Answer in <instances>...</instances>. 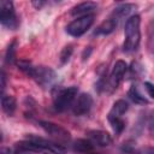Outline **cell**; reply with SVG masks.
Returning <instances> with one entry per match:
<instances>
[{
	"label": "cell",
	"mask_w": 154,
	"mask_h": 154,
	"mask_svg": "<svg viewBox=\"0 0 154 154\" xmlns=\"http://www.w3.org/2000/svg\"><path fill=\"white\" fill-rule=\"evenodd\" d=\"M140 24H141V18L138 14H132L126 19L124 25V34H125V41L123 46L124 52L131 53L138 48L140 38H141Z\"/></svg>",
	"instance_id": "obj_1"
},
{
	"label": "cell",
	"mask_w": 154,
	"mask_h": 154,
	"mask_svg": "<svg viewBox=\"0 0 154 154\" xmlns=\"http://www.w3.org/2000/svg\"><path fill=\"white\" fill-rule=\"evenodd\" d=\"M78 93L77 87L60 88L55 91L53 96V107L57 112H63L67 109L71 105H73L75 97Z\"/></svg>",
	"instance_id": "obj_2"
},
{
	"label": "cell",
	"mask_w": 154,
	"mask_h": 154,
	"mask_svg": "<svg viewBox=\"0 0 154 154\" xmlns=\"http://www.w3.org/2000/svg\"><path fill=\"white\" fill-rule=\"evenodd\" d=\"M40 126L46 131V134H48L53 141L60 143V144H64L66 142L70 141V132L64 129L63 126L55 124V123H52V122H47V120H40L38 122Z\"/></svg>",
	"instance_id": "obj_3"
},
{
	"label": "cell",
	"mask_w": 154,
	"mask_h": 154,
	"mask_svg": "<svg viewBox=\"0 0 154 154\" xmlns=\"http://www.w3.org/2000/svg\"><path fill=\"white\" fill-rule=\"evenodd\" d=\"M93 23H94L93 14L77 17L66 26V32L73 37H79L89 30V28L93 25Z\"/></svg>",
	"instance_id": "obj_4"
},
{
	"label": "cell",
	"mask_w": 154,
	"mask_h": 154,
	"mask_svg": "<svg viewBox=\"0 0 154 154\" xmlns=\"http://www.w3.org/2000/svg\"><path fill=\"white\" fill-rule=\"evenodd\" d=\"M0 22L7 29L13 30L18 26V19H17L13 4L8 0L0 1Z\"/></svg>",
	"instance_id": "obj_5"
},
{
	"label": "cell",
	"mask_w": 154,
	"mask_h": 154,
	"mask_svg": "<svg viewBox=\"0 0 154 154\" xmlns=\"http://www.w3.org/2000/svg\"><path fill=\"white\" fill-rule=\"evenodd\" d=\"M26 138L31 140L37 147L38 149L42 150H48L49 153L53 154H66V147L64 144H60L53 140H47V138H42V137H37L34 135H29Z\"/></svg>",
	"instance_id": "obj_6"
},
{
	"label": "cell",
	"mask_w": 154,
	"mask_h": 154,
	"mask_svg": "<svg viewBox=\"0 0 154 154\" xmlns=\"http://www.w3.org/2000/svg\"><path fill=\"white\" fill-rule=\"evenodd\" d=\"M31 78H34L42 87H48V85H52L54 83V81L57 79V75L49 67H45V66H37L36 67L35 66V70H34Z\"/></svg>",
	"instance_id": "obj_7"
},
{
	"label": "cell",
	"mask_w": 154,
	"mask_h": 154,
	"mask_svg": "<svg viewBox=\"0 0 154 154\" xmlns=\"http://www.w3.org/2000/svg\"><path fill=\"white\" fill-rule=\"evenodd\" d=\"M126 70H128V65L124 60L116 61V64L112 69V72L109 75V78H108V87L111 88V90H114L118 88V85L122 82Z\"/></svg>",
	"instance_id": "obj_8"
},
{
	"label": "cell",
	"mask_w": 154,
	"mask_h": 154,
	"mask_svg": "<svg viewBox=\"0 0 154 154\" xmlns=\"http://www.w3.org/2000/svg\"><path fill=\"white\" fill-rule=\"evenodd\" d=\"M91 106H93L91 96L87 93H82L75 100V102L72 105V112L75 116H84L90 111Z\"/></svg>",
	"instance_id": "obj_9"
},
{
	"label": "cell",
	"mask_w": 154,
	"mask_h": 154,
	"mask_svg": "<svg viewBox=\"0 0 154 154\" xmlns=\"http://www.w3.org/2000/svg\"><path fill=\"white\" fill-rule=\"evenodd\" d=\"M88 140L91 141L94 146L107 147L112 143V137L107 131L102 130H90L88 131Z\"/></svg>",
	"instance_id": "obj_10"
},
{
	"label": "cell",
	"mask_w": 154,
	"mask_h": 154,
	"mask_svg": "<svg viewBox=\"0 0 154 154\" xmlns=\"http://www.w3.org/2000/svg\"><path fill=\"white\" fill-rule=\"evenodd\" d=\"M73 150L77 154H102L95 152V146L91 143L90 140L78 138L73 143Z\"/></svg>",
	"instance_id": "obj_11"
},
{
	"label": "cell",
	"mask_w": 154,
	"mask_h": 154,
	"mask_svg": "<svg viewBox=\"0 0 154 154\" xmlns=\"http://www.w3.org/2000/svg\"><path fill=\"white\" fill-rule=\"evenodd\" d=\"M96 4L93 1H85V2H81L78 5H76L75 7L71 8V14L72 16H87L90 14V12H93L94 10H96Z\"/></svg>",
	"instance_id": "obj_12"
},
{
	"label": "cell",
	"mask_w": 154,
	"mask_h": 154,
	"mask_svg": "<svg viewBox=\"0 0 154 154\" xmlns=\"http://www.w3.org/2000/svg\"><path fill=\"white\" fill-rule=\"evenodd\" d=\"M134 8H135V6H134L132 4H122V5L117 6V7L113 10L111 17L114 18L117 22H119L120 19L128 17V16L131 13V11H132Z\"/></svg>",
	"instance_id": "obj_13"
},
{
	"label": "cell",
	"mask_w": 154,
	"mask_h": 154,
	"mask_svg": "<svg viewBox=\"0 0 154 154\" xmlns=\"http://www.w3.org/2000/svg\"><path fill=\"white\" fill-rule=\"evenodd\" d=\"M117 25H118V22L114 18L109 17L108 19H106L105 22H102L97 26V29L95 30L94 34L95 35H108V34H111L117 28Z\"/></svg>",
	"instance_id": "obj_14"
},
{
	"label": "cell",
	"mask_w": 154,
	"mask_h": 154,
	"mask_svg": "<svg viewBox=\"0 0 154 154\" xmlns=\"http://www.w3.org/2000/svg\"><path fill=\"white\" fill-rule=\"evenodd\" d=\"M1 108L7 116H12L17 108L16 99L11 95H2L1 97Z\"/></svg>",
	"instance_id": "obj_15"
},
{
	"label": "cell",
	"mask_w": 154,
	"mask_h": 154,
	"mask_svg": "<svg viewBox=\"0 0 154 154\" xmlns=\"http://www.w3.org/2000/svg\"><path fill=\"white\" fill-rule=\"evenodd\" d=\"M129 105L125 100H118L113 103L111 111H109V116H114V117H122L123 114H125V112L128 111Z\"/></svg>",
	"instance_id": "obj_16"
},
{
	"label": "cell",
	"mask_w": 154,
	"mask_h": 154,
	"mask_svg": "<svg viewBox=\"0 0 154 154\" xmlns=\"http://www.w3.org/2000/svg\"><path fill=\"white\" fill-rule=\"evenodd\" d=\"M128 96L130 97V100L132 101V102H135V103H137V105H144V103H148V100L138 91V89L135 87V85H132L130 89H129V91H128Z\"/></svg>",
	"instance_id": "obj_17"
},
{
	"label": "cell",
	"mask_w": 154,
	"mask_h": 154,
	"mask_svg": "<svg viewBox=\"0 0 154 154\" xmlns=\"http://www.w3.org/2000/svg\"><path fill=\"white\" fill-rule=\"evenodd\" d=\"M107 119H108V122H109V124H111L113 131H114L117 135H119V134L124 130L125 123H124V120L122 119V117H114V116H109V114H108V116H107Z\"/></svg>",
	"instance_id": "obj_18"
},
{
	"label": "cell",
	"mask_w": 154,
	"mask_h": 154,
	"mask_svg": "<svg viewBox=\"0 0 154 154\" xmlns=\"http://www.w3.org/2000/svg\"><path fill=\"white\" fill-rule=\"evenodd\" d=\"M16 41H13L10 46H8V48H7V51H6V57H5V61L7 63V64H13L14 63V53H16Z\"/></svg>",
	"instance_id": "obj_19"
},
{
	"label": "cell",
	"mask_w": 154,
	"mask_h": 154,
	"mask_svg": "<svg viewBox=\"0 0 154 154\" xmlns=\"http://www.w3.org/2000/svg\"><path fill=\"white\" fill-rule=\"evenodd\" d=\"M71 54H72V46H66V47L61 51V53H60V61H61L63 64H65V63L70 59Z\"/></svg>",
	"instance_id": "obj_20"
},
{
	"label": "cell",
	"mask_w": 154,
	"mask_h": 154,
	"mask_svg": "<svg viewBox=\"0 0 154 154\" xmlns=\"http://www.w3.org/2000/svg\"><path fill=\"white\" fill-rule=\"evenodd\" d=\"M144 88H146L148 95H149L152 99H154V84L150 83V82H144Z\"/></svg>",
	"instance_id": "obj_21"
},
{
	"label": "cell",
	"mask_w": 154,
	"mask_h": 154,
	"mask_svg": "<svg viewBox=\"0 0 154 154\" xmlns=\"http://www.w3.org/2000/svg\"><path fill=\"white\" fill-rule=\"evenodd\" d=\"M5 82H6L5 72L2 71V72H1V93H2V95H4V90H5Z\"/></svg>",
	"instance_id": "obj_22"
},
{
	"label": "cell",
	"mask_w": 154,
	"mask_h": 154,
	"mask_svg": "<svg viewBox=\"0 0 154 154\" xmlns=\"http://www.w3.org/2000/svg\"><path fill=\"white\" fill-rule=\"evenodd\" d=\"M149 130H150L152 135L154 136V114H153V117L150 118V122H149Z\"/></svg>",
	"instance_id": "obj_23"
},
{
	"label": "cell",
	"mask_w": 154,
	"mask_h": 154,
	"mask_svg": "<svg viewBox=\"0 0 154 154\" xmlns=\"http://www.w3.org/2000/svg\"><path fill=\"white\" fill-rule=\"evenodd\" d=\"M32 5H34L36 8H40L41 6L45 5V2H43V1H32Z\"/></svg>",
	"instance_id": "obj_24"
},
{
	"label": "cell",
	"mask_w": 154,
	"mask_h": 154,
	"mask_svg": "<svg viewBox=\"0 0 154 154\" xmlns=\"http://www.w3.org/2000/svg\"><path fill=\"white\" fill-rule=\"evenodd\" d=\"M0 154H10V148H4V147H2Z\"/></svg>",
	"instance_id": "obj_25"
},
{
	"label": "cell",
	"mask_w": 154,
	"mask_h": 154,
	"mask_svg": "<svg viewBox=\"0 0 154 154\" xmlns=\"http://www.w3.org/2000/svg\"><path fill=\"white\" fill-rule=\"evenodd\" d=\"M143 154H154V152H153L152 149H149V150H146Z\"/></svg>",
	"instance_id": "obj_26"
},
{
	"label": "cell",
	"mask_w": 154,
	"mask_h": 154,
	"mask_svg": "<svg viewBox=\"0 0 154 154\" xmlns=\"http://www.w3.org/2000/svg\"><path fill=\"white\" fill-rule=\"evenodd\" d=\"M45 154H48V153H45Z\"/></svg>",
	"instance_id": "obj_27"
}]
</instances>
